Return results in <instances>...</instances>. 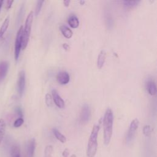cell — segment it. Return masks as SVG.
Listing matches in <instances>:
<instances>
[{"label": "cell", "mask_w": 157, "mask_h": 157, "mask_svg": "<svg viewBox=\"0 0 157 157\" xmlns=\"http://www.w3.org/2000/svg\"><path fill=\"white\" fill-rule=\"evenodd\" d=\"M33 17H34V13L33 11H31L26 17L25 23V27L24 28L23 27L22 47H21V48L23 50L26 48L29 42V36H30L31 31L32 23L33 21Z\"/></svg>", "instance_id": "cell-3"}, {"label": "cell", "mask_w": 157, "mask_h": 157, "mask_svg": "<svg viewBox=\"0 0 157 157\" xmlns=\"http://www.w3.org/2000/svg\"><path fill=\"white\" fill-rule=\"evenodd\" d=\"M91 118V109L90 106L85 104L83 105L80 114V120L82 123H88Z\"/></svg>", "instance_id": "cell-7"}, {"label": "cell", "mask_w": 157, "mask_h": 157, "mask_svg": "<svg viewBox=\"0 0 157 157\" xmlns=\"http://www.w3.org/2000/svg\"><path fill=\"white\" fill-rule=\"evenodd\" d=\"M3 2H4L3 1H0V9H1V8L2 4H3Z\"/></svg>", "instance_id": "cell-31"}, {"label": "cell", "mask_w": 157, "mask_h": 157, "mask_svg": "<svg viewBox=\"0 0 157 157\" xmlns=\"http://www.w3.org/2000/svg\"><path fill=\"white\" fill-rule=\"evenodd\" d=\"M105 56H106V53L104 50H102L98 56V59H97V66L99 69H101L105 63Z\"/></svg>", "instance_id": "cell-14"}, {"label": "cell", "mask_w": 157, "mask_h": 157, "mask_svg": "<svg viewBox=\"0 0 157 157\" xmlns=\"http://www.w3.org/2000/svg\"><path fill=\"white\" fill-rule=\"evenodd\" d=\"M44 2V1H38L37 2L36 9H35V15H38V14L40 13Z\"/></svg>", "instance_id": "cell-22"}, {"label": "cell", "mask_w": 157, "mask_h": 157, "mask_svg": "<svg viewBox=\"0 0 157 157\" xmlns=\"http://www.w3.org/2000/svg\"><path fill=\"white\" fill-rule=\"evenodd\" d=\"M25 83H26V76L25 72L23 70L20 71L18 76L17 80V89L18 94L20 96H22L25 88Z\"/></svg>", "instance_id": "cell-6"}, {"label": "cell", "mask_w": 157, "mask_h": 157, "mask_svg": "<svg viewBox=\"0 0 157 157\" xmlns=\"http://www.w3.org/2000/svg\"><path fill=\"white\" fill-rule=\"evenodd\" d=\"M104 19H105V23L107 28L112 29L113 25V19L111 12L108 10H105Z\"/></svg>", "instance_id": "cell-11"}, {"label": "cell", "mask_w": 157, "mask_h": 157, "mask_svg": "<svg viewBox=\"0 0 157 157\" xmlns=\"http://www.w3.org/2000/svg\"><path fill=\"white\" fill-rule=\"evenodd\" d=\"M24 122V120L23 118H18L17 119H16V120L14 121L13 123V126L15 128H18L20 126H21L23 123Z\"/></svg>", "instance_id": "cell-25"}, {"label": "cell", "mask_w": 157, "mask_h": 157, "mask_svg": "<svg viewBox=\"0 0 157 157\" xmlns=\"http://www.w3.org/2000/svg\"><path fill=\"white\" fill-rule=\"evenodd\" d=\"M53 147L52 145H48L45 147L44 150V157H53L52 156Z\"/></svg>", "instance_id": "cell-21"}, {"label": "cell", "mask_w": 157, "mask_h": 157, "mask_svg": "<svg viewBox=\"0 0 157 157\" xmlns=\"http://www.w3.org/2000/svg\"><path fill=\"white\" fill-rule=\"evenodd\" d=\"M140 2V1H124L123 4L124 6L128 9L134 8L139 5Z\"/></svg>", "instance_id": "cell-19"}, {"label": "cell", "mask_w": 157, "mask_h": 157, "mask_svg": "<svg viewBox=\"0 0 157 157\" xmlns=\"http://www.w3.org/2000/svg\"><path fill=\"white\" fill-rule=\"evenodd\" d=\"M59 29H60L62 34L65 37H66L67 39H70L73 35V33H72V30L69 27H67V26H66L64 25H61L59 27Z\"/></svg>", "instance_id": "cell-16"}, {"label": "cell", "mask_w": 157, "mask_h": 157, "mask_svg": "<svg viewBox=\"0 0 157 157\" xmlns=\"http://www.w3.org/2000/svg\"><path fill=\"white\" fill-rule=\"evenodd\" d=\"M36 148V140L34 138L31 139L27 145V156L34 157V151Z\"/></svg>", "instance_id": "cell-10"}, {"label": "cell", "mask_w": 157, "mask_h": 157, "mask_svg": "<svg viewBox=\"0 0 157 157\" xmlns=\"http://www.w3.org/2000/svg\"><path fill=\"white\" fill-rule=\"evenodd\" d=\"M99 129L100 126L99 124L94 125L92 128L86 148V156L88 157L95 156L98 149V136Z\"/></svg>", "instance_id": "cell-2"}, {"label": "cell", "mask_w": 157, "mask_h": 157, "mask_svg": "<svg viewBox=\"0 0 157 157\" xmlns=\"http://www.w3.org/2000/svg\"><path fill=\"white\" fill-rule=\"evenodd\" d=\"M146 88L148 93L150 95H155L156 93V86L155 82L153 80H148L146 83Z\"/></svg>", "instance_id": "cell-15"}, {"label": "cell", "mask_w": 157, "mask_h": 157, "mask_svg": "<svg viewBox=\"0 0 157 157\" xmlns=\"http://www.w3.org/2000/svg\"><path fill=\"white\" fill-rule=\"evenodd\" d=\"M143 133L147 137H148V136H150V134H151V127H150V125H145V126H144V128H143Z\"/></svg>", "instance_id": "cell-23"}, {"label": "cell", "mask_w": 157, "mask_h": 157, "mask_svg": "<svg viewBox=\"0 0 157 157\" xmlns=\"http://www.w3.org/2000/svg\"><path fill=\"white\" fill-rule=\"evenodd\" d=\"M52 99L56 104V105L59 107V108H64L65 105V103L64 100L61 98V97L59 96L58 93L56 90H52Z\"/></svg>", "instance_id": "cell-8"}, {"label": "cell", "mask_w": 157, "mask_h": 157, "mask_svg": "<svg viewBox=\"0 0 157 157\" xmlns=\"http://www.w3.org/2000/svg\"><path fill=\"white\" fill-rule=\"evenodd\" d=\"M62 46H63V48L65 50H66V51H68V50L70 49V46H69V44H67V43H64V44L62 45Z\"/></svg>", "instance_id": "cell-28"}, {"label": "cell", "mask_w": 157, "mask_h": 157, "mask_svg": "<svg viewBox=\"0 0 157 157\" xmlns=\"http://www.w3.org/2000/svg\"><path fill=\"white\" fill-rule=\"evenodd\" d=\"M22 34H23V26H21L17 31L15 42L14 56L16 61L18 60V59L22 47Z\"/></svg>", "instance_id": "cell-5"}, {"label": "cell", "mask_w": 157, "mask_h": 157, "mask_svg": "<svg viewBox=\"0 0 157 157\" xmlns=\"http://www.w3.org/2000/svg\"><path fill=\"white\" fill-rule=\"evenodd\" d=\"M9 22H10V17H9V16H7L5 18L4 21H3L2 25L0 28V39L2 37L4 33L7 31L9 25Z\"/></svg>", "instance_id": "cell-17"}, {"label": "cell", "mask_w": 157, "mask_h": 157, "mask_svg": "<svg viewBox=\"0 0 157 157\" xmlns=\"http://www.w3.org/2000/svg\"><path fill=\"white\" fill-rule=\"evenodd\" d=\"M6 131V123L3 119H0V144L4 138Z\"/></svg>", "instance_id": "cell-20"}, {"label": "cell", "mask_w": 157, "mask_h": 157, "mask_svg": "<svg viewBox=\"0 0 157 157\" xmlns=\"http://www.w3.org/2000/svg\"><path fill=\"white\" fill-rule=\"evenodd\" d=\"M67 23L69 26L73 28H77L79 25V20L77 17L74 14H71L67 18Z\"/></svg>", "instance_id": "cell-13"}, {"label": "cell", "mask_w": 157, "mask_h": 157, "mask_svg": "<svg viewBox=\"0 0 157 157\" xmlns=\"http://www.w3.org/2000/svg\"><path fill=\"white\" fill-rule=\"evenodd\" d=\"M71 157H76V156H75V155H72Z\"/></svg>", "instance_id": "cell-32"}, {"label": "cell", "mask_w": 157, "mask_h": 157, "mask_svg": "<svg viewBox=\"0 0 157 157\" xmlns=\"http://www.w3.org/2000/svg\"><path fill=\"white\" fill-rule=\"evenodd\" d=\"M13 2V1H6V8L7 9H9L11 7H12V5Z\"/></svg>", "instance_id": "cell-27"}, {"label": "cell", "mask_w": 157, "mask_h": 157, "mask_svg": "<svg viewBox=\"0 0 157 157\" xmlns=\"http://www.w3.org/2000/svg\"><path fill=\"white\" fill-rule=\"evenodd\" d=\"M69 151L67 149H65L63 152V156L64 157H67L68 155H69Z\"/></svg>", "instance_id": "cell-29"}, {"label": "cell", "mask_w": 157, "mask_h": 157, "mask_svg": "<svg viewBox=\"0 0 157 157\" xmlns=\"http://www.w3.org/2000/svg\"><path fill=\"white\" fill-rule=\"evenodd\" d=\"M84 2H85V1H80V3H82V4H84Z\"/></svg>", "instance_id": "cell-33"}, {"label": "cell", "mask_w": 157, "mask_h": 157, "mask_svg": "<svg viewBox=\"0 0 157 157\" xmlns=\"http://www.w3.org/2000/svg\"><path fill=\"white\" fill-rule=\"evenodd\" d=\"M52 131L55 137L61 143H65L66 142V137L63 134H61L56 128H53Z\"/></svg>", "instance_id": "cell-18"}, {"label": "cell", "mask_w": 157, "mask_h": 157, "mask_svg": "<svg viewBox=\"0 0 157 157\" xmlns=\"http://www.w3.org/2000/svg\"><path fill=\"white\" fill-rule=\"evenodd\" d=\"M139 124V121L138 119L135 118L134 119L130 124L129 130L127 132L126 136V142L127 144H129L132 142V141L134 139V137L135 136V134L136 132V130L137 129Z\"/></svg>", "instance_id": "cell-4"}, {"label": "cell", "mask_w": 157, "mask_h": 157, "mask_svg": "<svg viewBox=\"0 0 157 157\" xmlns=\"http://www.w3.org/2000/svg\"><path fill=\"white\" fill-rule=\"evenodd\" d=\"M45 103L48 107L52 106V97L49 93H47L45 95Z\"/></svg>", "instance_id": "cell-24"}, {"label": "cell", "mask_w": 157, "mask_h": 157, "mask_svg": "<svg viewBox=\"0 0 157 157\" xmlns=\"http://www.w3.org/2000/svg\"><path fill=\"white\" fill-rule=\"evenodd\" d=\"M9 69V63L7 61H1L0 63V82L2 81L7 75Z\"/></svg>", "instance_id": "cell-12"}, {"label": "cell", "mask_w": 157, "mask_h": 157, "mask_svg": "<svg viewBox=\"0 0 157 157\" xmlns=\"http://www.w3.org/2000/svg\"><path fill=\"white\" fill-rule=\"evenodd\" d=\"M15 111L17 113V114L19 116V117L23 118V112L21 109L20 107H17L15 109Z\"/></svg>", "instance_id": "cell-26"}, {"label": "cell", "mask_w": 157, "mask_h": 157, "mask_svg": "<svg viewBox=\"0 0 157 157\" xmlns=\"http://www.w3.org/2000/svg\"><path fill=\"white\" fill-rule=\"evenodd\" d=\"M57 82L61 85H66L70 80L69 74L66 71H61L56 75Z\"/></svg>", "instance_id": "cell-9"}, {"label": "cell", "mask_w": 157, "mask_h": 157, "mask_svg": "<svg viewBox=\"0 0 157 157\" xmlns=\"http://www.w3.org/2000/svg\"><path fill=\"white\" fill-rule=\"evenodd\" d=\"M113 122V114L112 110L108 108L105 112L103 119L104 126V144L107 145L110 142Z\"/></svg>", "instance_id": "cell-1"}, {"label": "cell", "mask_w": 157, "mask_h": 157, "mask_svg": "<svg viewBox=\"0 0 157 157\" xmlns=\"http://www.w3.org/2000/svg\"><path fill=\"white\" fill-rule=\"evenodd\" d=\"M70 1L69 0H65L63 1V4L64 5L66 6V7H68L69 6V4H70Z\"/></svg>", "instance_id": "cell-30"}]
</instances>
